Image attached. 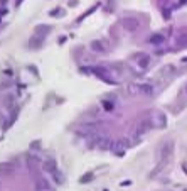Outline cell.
Returning a JSON list of instances; mask_svg holds the SVG:
<instances>
[{"mask_svg": "<svg viewBox=\"0 0 187 191\" xmlns=\"http://www.w3.org/2000/svg\"><path fill=\"white\" fill-rule=\"evenodd\" d=\"M149 124L150 122H140V124L137 125V129H135V137H140L142 134H145V132L149 130Z\"/></svg>", "mask_w": 187, "mask_h": 191, "instance_id": "5", "label": "cell"}, {"mask_svg": "<svg viewBox=\"0 0 187 191\" xmlns=\"http://www.w3.org/2000/svg\"><path fill=\"white\" fill-rule=\"evenodd\" d=\"M138 95L152 96L153 95V88H152L150 85H138Z\"/></svg>", "mask_w": 187, "mask_h": 191, "instance_id": "2", "label": "cell"}, {"mask_svg": "<svg viewBox=\"0 0 187 191\" xmlns=\"http://www.w3.org/2000/svg\"><path fill=\"white\" fill-rule=\"evenodd\" d=\"M103 107H105V108H108V110H111V108H113L111 103H108V102H103Z\"/></svg>", "mask_w": 187, "mask_h": 191, "instance_id": "11", "label": "cell"}, {"mask_svg": "<svg viewBox=\"0 0 187 191\" xmlns=\"http://www.w3.org/2000/svg\"><path fill=\"white\" fill-rule=\"evenodd\" d=\"M93 179V174L90 172V174H84L83 178H81V183H88V181H91Z\"/></svg>", "mask_w": 187, "mask_h": 191, "instance_id": "9", "label": "cell"}, {"mask_svg": "<svg viewBox=\"0 0 187 191\" xmlns=\"http://www.w3.org/2000/svg\"><path fill=\"white\" fill-rule=\"evenodd\" d=\"M52 178H54V181H56L57 184H61V183L64 181V176H62L59 171H54V172H52Z\"/></svg>", "mask_w": 187, "mask_h": 191, "instance_id": "7", "label": "cell"}, {"mask_svg": "<svg viewBox=\"0 0 187 191\" xmlns=\"http://www.w3.org/2000/svg\"><path fill=\"white\" fill-rule=\"evenodd\" d=\"M44 169H46V171L49 172V174H52L54 171H57L56 162H54L52 159H51V161H46V162H44Z\"/></svg>", "mask_w": 187, "mask_h": 191, "instance_id": "6", "label": "cell"}, {"mask_svg": "<svg viewBox=\"0 0 187 191\" xmlns=\"http://www.w3.org/2000/svg\"><path fill=\"white\" fill-rule=\"evenodd\" d=\"M20 3H22V0H17V5H20Z\"/></svg>", "mask_w": 187, "mask_h": 191, "instance_id": "12", "label": "cell"}, {"mask_svg": "<svg viewBox=\"0 0 187 191\" xmlns=\"http://www.w3.org/2000/svg\"><path fill=\"white\" fill-rule=\"evenodd\" d=\"M121 24H123V27H125L127 31H135V29L138 27V22L135 19H123Z\"/></svg>", "mask_w": 187, "mask_h": 191, "instance_id": "4", "label": "cell"}, {"mask_svg": "<svg viewBox=\"0 0 187 191\" xmlns=\"http://www.w3.org/2000/svg\"><path fill=\"white\" fill-rule=\"evenodd\" d=\"M49 31H51V27H46V25H40V27H37V34H42V36H44V34H47Z\"/></svg>", "mask_w": 187, "mask_h": 191, "instance_id": "8", "label": "cell"}, {"mask_svg": "<svg viewBox=\"0 0 187 191\" xmlns=\"http://www.w3.org/2000/svg\"><path fill=\"white\" fill-rule=\"evenodd\" d=\"M125 147H127L125 140H118V142H113L111 151H113L115 154H123V152H125Z\"/></svg>", "mask_w": 187, "mask_h": 191, "instance_id": "1", "label": "cell"}, {"mask_svg": "<svg viewBox=\"0 0 187 191\" xmlns=\"http://www.w3.org/2000/svg\"><path fill=\"white\" fill-rule=\"evenodd\" d=\"M137 59H138V63H140V64H143V66L149 63V57H147V56H145V57H137Z\"/></svg>", "mask_w": 187, "mask_h": 191, "instance_id": "10", "label": "cell"}, {"mask_svg": "<svg viewBox=\"0 0 187 191\" xmlns=\"http://www.w3.org/2000/svg\"><path fill=\"white\" fill-rule=\"evenodd\" d=\"M90 47H91V51H94V53H105V51H106V46H105L101 41H93V42L90 44Z\"/></svg>", "mask_w": 187, "mask_h": 191, "instance_id": "3", "label": "cell"}]
</instances>
